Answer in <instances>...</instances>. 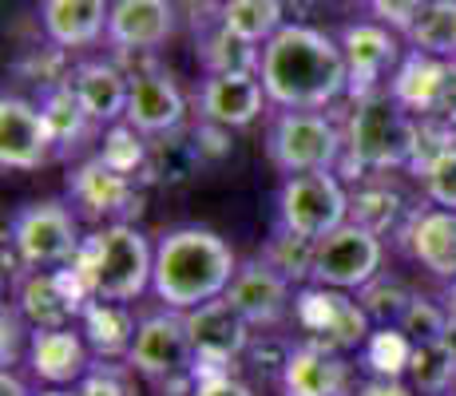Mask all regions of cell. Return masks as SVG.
<instances>
[{
  "mask_svg": "<svg viewBox=\"0 0 456 396\" xmlns=\"http://www.w3.org/2000/svg\"><path fill=\"white\" fill-rule=\"evenodd\" d=\"M218 20L234 36L250 44H266L286 28V4L282 0H223L218 4Z\"/></svg>",
  "mask_w": 456,
  "mask_h": 396,
  "instance_id": "cell-29",
  "label": "cell"
},
{
  "mask_svg": "<svg viewBox=\"0 0 456 396\" xmlns=\"http://www.w3.org/2000/svg\"><path fill=\"white\" fill-rule=\"evenodd\" d=\"M405 40L425 56L456 60V0H428Z\"/></svg>",
  "mask_w": 456,
  "mask_h": 396,
  "instance_id": "cell-30",
  "label": "cell"
},
{
  "mask_svg": "<svg viewBox=\"0 0 456 396\" xmlns=\"http://www.w3.org/2000/svg\"><path fill=\"white\" fill-rule=\"evenodd\" d=\"M314 250H318V242H314V238H302L294 230L274 226V238L262 246L258 258L270 262V266H274L286 281H294V286H310V281H314Z\"/></svg>",
  "mask_w": 456,
  "mask_h": 396,
  "instance_id": "cell-32",
  "label": "cell"
},
{
  "mask_svg": "<svg viewBox=\"0 0 456 396\" xmlns=\"http://www.w3.org/2000/svg\"><path fill=\"white\" fill-rule=\"evenodd\" d=\"M341 139H346V151H341L338 174L365 182L373 174L405 171L413 155L417 119L389 92H377L354 103V111L341 123Z\"/></svg>",
  "mask_w": 456,
  "mask_h": 396,
  "instance_id": "cell-3",
  "label": "cell"
},
{
  "mask_svg": "<svg viewBox=\"0 0 456 396\" xmlns=\"http://www.w3.org/2000/svg\"><path fill=\"white\" fill-rule=\"evenodd\" d=\"M87 302H92V294L72 266L28 270V274L16 278L12 305L32 329H68V325L80 321Z\"/></svg>",
  "mask_w": 456,
  "mask_h": 396,
  "instance_id": "cell-13",
  "label": "cell"
},
{
  "mask_svg": "<svg viewBox=\"0 0 456 396\" xmlns=\"http://www.w3.org/2000/svg\"><path fill=\"white\" fill-rule=\"evenodd\" d=\"M428 0H365V8H370V16L377 24H385V28H393L397 36H409V28L417 24L420 8H425Z\"/></svg>",
  "mask_w": 456,
  "mask_h": 396,
  "instance_id": "cell-42",
  "label": "cell"
},
{
  "mask_svg": "<svg viewBox=\"0 0 456 396\" xmlns=\"http://www.w3.org/2000/svg\"><path fill=\"white\" fill-rule=\"evenodd\" d=\"M135 131H143L147 139L171 135L183 127L187 119V95L175 84L163 68L143 76H131V95H127V116H124Z\"/></svg>",
  "mask_w": 456,
  "mask_h": 396,
  "instance_id": "cell-20",
  "label": "cell"
},
{
  "mask_svg": "<svg viewBox=\"0 0 456 396\" xmlns=\"http://www.w3.org/2000/svg\"><path fill=\"white\" fill-rule=\"evenodd\" d=\"M143 179L111 171L100 155H92L68 174V206L76 210V218H87V222L100 226L131 222L143 210Z\"/></svg>",
  "mask_w": 456,
  "mask_h": 396,
  "instance_id": "cell-10",
  "label": "cell"
},
{
  "mask_svg": "<svg viewBox=\"0 0 456 396\" xmlns=\"http://www.w3.org/2000/svg\"><path fill=\"white\" fill-rule=\"evenodd\" d=\"M195 56H199V64H203L207 76L258 72V64H262V44H250V40L234 36V32L215 16V24L199 32Z\"/></svg>",
  "mask_w": 456,
  "mask_h": 396,
  "instance_id": "cell-27",
  "label": "cell"
},
{
  "mask_svg": "<svg viewBox=\"0 0 456 396\" xmlns=\"http://www.w3.org/2000/svg\"><path fill=\"white\" fill-rule=\"evenodd\" d=\"M278 392L282 396H354L357 392L354 368H349V360L341 353L297 341L282 376H278Z\"/></svg>",
  "mask_w": 456,
  "mask_h": 396,
  "instance_id": "cell-21",
  "label": "cell"
},
{
  "mask_svg": "<svg viewBox=\"0 0 456 396\" xmlns=\"http://www.w3.org/2000/svg\"><path fill=\"white\" fill-rule=\"evenodd\" d=\"M76 100L92 116L95 127H116L127 116V95H131V76L111 60H84L68 72Z\"/></svg>",
  "mask_w": 456,
  "mask_h": 396,
  "instance_id": "cell-23",
  "label": "cell"
},
{
  "mask_svg": "<svg viewBox=\"0 0 456 396\" xmlns=\"http://www.w3.org/2000/svg\"><path fill=\"white\" fill-rule=\"evenodd\" d=\"M24 317H20V310L16 305H4L0 310V365L4 368H16L20 365V357H28V349H20V337H24Z\"/></svg>",
  "mask_w": 456,
  "mask_h": 396,
  "instance_id": "cell-44",
  "label": "cell"
},
{
  "mask_svg": "<svg viewBox=\"0 0 456 396\" xmlns=\"http://www.w3.org/2000/svg\"><path fill=\"white\" fill-rule=\"evenodd\" d=\"M413 289L405 286L401 278H393V274H377L365 289H357V302H362V310L370 313V321L373 325H397L401 321V313L409 310V302H413Z\"/></svg>",
  "mask_w": 456,
  "mask_h": 396,
  "instance_id": "cell-36",
  "label": "cell"
},
{
  "mask_svg": "<svg viewBox=\"0 0 456 396\" xmlns=\"http://www.w3.org/2000/svg\"><path fill=\"white\" fill-rule=\"evenodd\" d=\"M226 302L247 317L254 329H278L286 313L294 310V281H286L270 262L250 258L239 262V274L226 289Z\"/></svg>",
  "mask_w": 456,
  "mask_h": 396,
  "instance_id": "cell-17",
  "label": "cell"
},
{
  "mask_svg": "<svg viewBox=\"0 0 456 396\" xmlns=\"http://www.w3.org/2000/svg\"><path fill=\"white\" fill-rule=\"evenodd\" d=\"M92 357L95 353L87 349L84 333L76 325H68V329H32L24 365L48 389H72V384H80L92 373L95 365Z\"/></svg>",
  "mask_w": 456,
  "mask_h": 396,
  "instance_id": "cell-18",
  "label": "cell"
},
{
  "mask_svg": "<svg viewBox=\"0 0 456 396\" xmlns=\"http://www.w3.org/2000/svg\"><path fill=\"white\" fill-rule=\"evenodd\" d=\"M8 242L24 270H60L72 266V258L84 246V234L80 218L68 202L44 198L16 210L8 222Z\"/></svg>",
  "mask_w": 456,
  "mask_h": 396,
  "instance_id": "cell-6",
  "label": "cell"
},
{
  "mask_svg": "<svg viewBox=\"0 0 456 396\" xmlns=\"http://www.w3.org/2000/svg\"><path fill=\"white\" fill-rule=\"evenodd\" d=\"M294 353V345L290 341H282V337H274V333H254V341H250V349H247V357H250V365L258 368V373H274V381L282 376V368H286V360H290Z\"/></svg>",
  "mask_w": 456,
  "mask_h": 396,
  "instance_id": "cell-43",
  "label": "cell"
},
{
  "mask_svg": "<svg viewBox=\"0 0 456 396\" xmlns=\"http://www.w3.org/2000/svg\"><path fill=\"white\" fill-rule=\"evenodd\" d=\"M258 79L270 108L282 111H326L349 92L341 44L310 24H286L262 44Z\"/></svg>",
  "mask_w": 456,
  "mask_h": 396,
  "instance_id": "cell-1",
  "label": "cell"
},
{
  "mask_svg": "<svg viewBox=\"0 0 456 396\" xmlns=\"http://www.w3.org/2000/svg\"><path fill=\"white\" fill-rule=\"evenodd\" d=\"M452 396H456V389H452Z\"/></svg>",
  "mask_w": 456,
  "mask_h": 396,
  "instance_id": "cell-50",
  "label": "cell"
},
{
  "mask_svg": "<svg viewBox=\"0 0 456 396\" xmlns=\"http://www.w3.org/2000/svg\"><path fill=\"white\" fill-rule=\"evenodd\" d=\"M401 238H405L409 258L420 262L433 278L456 281V210L444 206L409 210V222Z\"/></svg>",
  "mask_w": 456,
  "mask_h": 396,
  "instance_id": "cell-22",
  "label": "cell"
},
{
  "mask_svg": "<svg viewBox=\"0 0 456 396\" xmlns=\"http://www.w3.org/2000/svg\"><path fill=\"white\" fill-rule=\"evenodd\" d=\"M409 357H413V341L397 325H377L362 349V360L373 368V376H405Z\"/></svg>",
  "mask_w": 456,
  "mask_h": 396,
  "instance_id": "cell-37",
  "label": "cell"
},
{
  "mask_svg": "<svg viewBox=\"0 0 456 396\" xmlns=\"http://www.w3.org/2000/svg\"><path fill=\"white\" fill-rule=\"evenodd\" d=\"M175 8L171 0H111L108 44L119 52H155L171 40Z\"/></svg>",
  "mask_w": 456,
  "mask_h": 396,
  "instance_id": "cell-24",
  "label": "cell"
},
{
  "mask_svg": "<svg viewBox=\"0 0 456 396\" xmlns=\"http://www.w3.org/2000/svg\"><path fill=\"white\" fill-rule=\"evenodd\" d=\"M234 274H239V258L207 226H175L155 242V274L151 294L163 310L191 313L207 302L226 297Z\"/></svg>",
  "mask_w": 456,
  "mask_h": 396,
  "instance_id": "cell-2",
  "label": "cell"
},
{
  "mask_svg": "<svg viewBox=\"0 0 456 396\" xmlns=\"http://www.w3.org/2000/svg\"><path fill=\"white\" fill-rule=\"evenodd\" d=\"M103 163L119 174H135L143 179V166H147V155H151V139L143 131H135L131 123H116V127H103V139H100V151ZM147 182V179H143Z\"/></svg>",
  "mask_w": 456,
  "mask_h": 396,
  "instance_id": "cell-34",
  "label": "cell"
},
{
  "mask_svg": "<svg viewBox=\"0 0 456 396\" xmlns=\"http://www.w3.org/2000/svg\"><path fill=\"white\" fill-rule=\"evenodd\" d=\"M401 210H405L401 195L381 179L357 182V190L349 195V222L365 226V230H373L381 238H385V230H393V222H397Z\"/></svg>",
  "mask_w": 456,
  "mask_h": 396,
  "instance_id": "cell-31",
  "label": "cell"
},
{
  "mask_svg": "<svg viewBox=\"0 0 456 396\" xmlns=\"http://www.w3.org/2000/svg\"><path fill=\"white\" fill-rule=\"evenodd\" d=\"M346 139L341 123L326 111H282L266 123V158L278 174H310V171H338Z\"/></svg>",
  "mask_w": 456,
  "mask_h": 396,
  "instance_id": "cell-5",
  "label": "cell"
},
{
  "mask_svg": "<svg viewBox=\"0 0 456 396\" xmlns=\"http://www.w3.org/2000/svg\"><path fill=\"white\" fill-rule=\"evenodd\" d=\"M111 0H40V24L52 48H92L108 40Z\"/></svg>",
  "mask_w": 456,
  "mask_h": 396,
  "instance_id": "cell-25",
  "label": "cell"
},
{
  "mask_svg": "<svg viewBox=\"0 0 456 396\" xmlns=\"http://www.w3.org/2000/svg\"><path fill=\"white\" fill-rule=\"evenodd\" d=\"M420 187H425V198L433 202V206L456 210V147L428 166V174L420 179Z\"/></svg>",
  "mask_w": 456,
  "mask_h": 396,
  "instance_id": "cell-41",
  "label": "cell"
},
{
  "mask_svg": "<svg viewBox=\"0 0 456 396\" xmlns=\"http://www.w3.org/2000/svg\"><path fill=\"white\" fill-rule=\"evenodd\" d=\"M175 135H179V131L151 139V155H147V166H143L147 182H183L191 174V166L203 158V147L199 143H179Z\"/></svg>",
  "mask_w": 456,
  "mask_h": 396,
  "instance_id": "cell-35",
  "label": "cell"
},
{
  "mask_svg": "<svg viewBox=\"0 0 456 396\" xmlns=\"http://www.w3.org/2000/svg\"><path fill=\"white\" fill-rule=\"evenodd\" d=\"M40 111L44 119H48L52 127V139H56V155H68L76 151L80 143H87V135H92V116L84 111V103L76 100L72 84H52L40 92Z\"/></svg>",
  "mask_w": 456,
  "mask_h": 396,
  "instance_id": "cell-28",
  "label": "cell"
},
{
  "mask_svg": "<svg viewBox=\"0 0 456 396\" xmlns=\"http://www.w3.org/2000/svg\"><path fill=\"white\" fill-rule=\"evenodd\" d=\"M444 325H449V310H444L441 302H433V297H413L409 302V310L401 313L397 329L405 333L413 345H428V341H441Z\"/></svg>",
  "mask_w": 456,
  "mask_h": 396,
  "instance_id": "cell-38",
  "label": "cell"
},
{
  "mask_svg": "<svg viewBox=\"0 0 456 396\" xmlns=\"http://www.w3.org/2000/svg\"><path fill=\"white\" fill-rule=\"evenodd\" d=\"M389 95L413 119L456 127V60H436L409 48L389 79Z\"/></svg>",
  "mask_w": 456,
  "mask_h": 396,
  "instance_id": "cell-9",
  "label": "cell"
},
{
  "mask_svg": "<svg viewBox=\"0 0 456 396\" xmlns=\"http://www.w3.org/2000/svg\"><path fill=\"white\" fill-rule=\"evenodd\" d=\"M56 155V139L40 103L4 95L0 100V166L4 171H37Z\"/></svg>",
  "mask_w": 456,
  "mask_h": 396,
  "instance_id": "cell-16",
  "label": "cell"
},
{
  "mask_svg": "<svg viewBox=\"0 0 456 396\" xmlns=\"http://www.w3.org/2000/svg\"><path fill=\"white\" fill-rule=\"evenodd\" d=\"M341 56H346V72H349V100H365V95L389 92V79L401 64V44L397 32L385 28L377 20H354L341 28Z\"/></svg>",
  "mask_w": 456,
  "mask_h": 396,
  "instance_id": "cell-14",
  "label": "cell"
},
{
  "mask_svg": "<svg viewBox=\"0 0 456 396\" xmlns=\"http://www.w3.org/2000/svg\"><path fill=\"white\" fill-rule=\"evenodd\" d=\"M76 329L84 333L87 349H92V353L100 357V360H127L139 321L131 317L127 305H119V302H100V297H92V302L84 305V313H80V321H76Z\"/></svg>",
  "mask_w": 456,
  "mask_h": 396,
  "instance_id": "cell-26",
  "label": "cell"
},
{
  "mask_svg": "<svg viewBox=\"0 0 456 396\" xmlns=\"http://www.w3.org/2000/svg\"><path fill=\"white\" fill-rule=\"evenodd\" d=\"M131 376H135V368H131L127 360L124 365H119V360H95L92 373L76 384V392L80 396H135Z\"/></svg>",
  "mask_w": 456,
  "mask_h": 396,
  "instance_id": "cell-40",
  "label": "cell"
},
{
  "mask_svg": "<svg viewBox=\"0 0 456 396\" xmlns=\"http://www.w3.org/2000/svg\"><path fill=\"white\" fill-rule=\"evenodd\" d=\"M37 396H80V392H76V389L72 392H68V389H48V392H37Z\"/></svg>",
  "mask_w": 456,
  "mask_h": 396,
  "instance_id": "cell-49",
  "label": "cell"
},
{
  "mask_svg": "<svg viewBox=\"0 0 456 396\" xmlns=\"http://www.w3.org/2000/svg\"><path fill=\"white\" fill-rule=\"evenodd\" d=\"M354 396H417L413 384H405L401 376H370L357 384Z\"/></svg>",
  "mask_w": 456,
  "mask_h": 396,
  "instance_id": "cell-46",
  "label": "cell"
},
{
  "mask_svg": "<svg viewBox=\"0 0 456 396\" xmlns=\"http://www.w3.org/2000/svg\"><path fill=\"white\" fill-rule=\"evenodd\" d=\"M441 302H444V310H449V313L456 317V281H449V289H444Z\"/></svg>",
  "mask_w": 456,
  "mask_h": 396,
  "instance_id": "cell-48",
  "label": "cell"
},
{
  "mask_svg": "<svg viewBox=\"0 0 456 396\" xmlns=\"http://www.w3.org/2000/svg\"><path fill=\"white\" fill-rule=\"evenodd\" d=\"M409 384L420 396H444L456 389V360L452 353L441 345V341H428V345H413V357H409L405 368Z\"/></svg>",
  "mask_w": 456,
  "mask_h": 396,
  "instance_id": "cell-33",
  "label": "cell"
},
{
  "mask_svg": "<svg viewBox=\"0 0 456 396\" xmlns=\"http://www.w3.org/2000/svg\"><path fill=\"white\" fill-rule=\"evenodd\" d=\"M183 317H187L191 349H195V376L226 373L231 360L247 357V349L254 341V325L226 297L199 305V310H191Z\"/></svg>",
  "mask_w": 456,
  "mask_h": 396,
  "instance_id": "cell-15",
  "label": "cell"
},
{
  "mask_svg": "<svg viewBox=\"0 0 456 396\" xmlns=\"http://www.w3.org/2000/svg\"><path fill=\"white\" fill-rule=\"evenodd\" d=\"M349 222V190L338 171L286 174L278 187V226L302 238H326Z\"/></svg>",
  "mask_w": 456,
  "mask_h": 396,
  "instance_id": "cell-8",
  "label": "cell"
},
{
  "mask_svg": "<svg viewBox=\"0 0 456 396\" xmlns=\"http://www.w3.org/2000/svg\"><path fill=\"white\" fill-rule=\"evenodd\" d=\"M456 147V127H441V123H425L417 119V139H413V155H409V174H417V179H425L428 166L436 163V158H444Z\"/></svg>",
  "mask_w": 456,
  "mask_h": 396,
  "instance_id": "cell-39",
  "label": "cell"
},
{
  "mask_svg": "<svg viewBox=\"0 0 456 396\" xmlns=\"http://www.w3.org/2000/svg\"><path fill=\"white\" fill-rule=\"evenodd\" d=\"M381 266H385V238L357 222H346L333 234L318 238V250H314V286L354 294V289L370 286L381 274Z\"/></svg>",
  "mask_w": 456,
  "mask_h": 396,
  "instance_id": "cell-11",
  "label": "cell"
},
{
  "mask_svg": "<svg viewBox=\"0 0 456 396\" xmlns=\"http://www.w3.org/2000/svg\"><path fill=\"white\" fill-rule=\"evenodd\" d=\"M72 270L84 278L92 297L131 305L151 289L155 246L147 242V234L135 222H108L100 230L84 234Z\"/></svg>",
  "mask_w": 456,
  "mask_h": 396,
  "instance_id": "cell-4",
  "label": "cell"
},
{
  "mask_svg": "<svg viewBox=\"0 0 456 396\" xmlns=\"http://www.w3.org/2000/svg\"><path fill=\"white\" fill-rule=\"evenodd\" d=\"M266 87L258 72H231V76H207L199 87V116L210 127L239 131L250 127L266 111Z\"/></svg>",
  "mask_w": 456,
  "mask_h": 396,
  "instance_id": "cell-19",
  "label": "cell"
},
{
  "mask_svg": "<svg viewBox=\"0 0 456 396\" xmlns=\"http://www.w3.org/2000/svg\"><path fill=\"white\" fill-rule=\"evenodd\" d=\"M191 396H254V389L231 373H210V376H195V392Z\"/></svg>",
  "mask_w": 456,
  "mask_h": 396,
  "instance_id": "cell-45",
  "label": "cell"
},
{
  "mask_svg": "<svg viewBox=\"0 0 456 396\" xmlns=\"http://www.w3.org/2000/svg\"><path fill=\"white\" fill-rule=\"evenodd\" d=\"M441 345L452 353V360H456V317L449 313V325H444V333H441Z\"/></svg>",
  "mask_w": 456,
  "mask_h": 396,
  "instance_id": "cell-47",
  "label": "cell"
},
{
  "mask_svg": "<svg viewBox=\"0 0 456 396\" xmlns=\"http://www.w3.org/2000/svg\"><path fill=\"white\" fill-rule=\"evenodd\" d=\"M127 365L155 384H171V381H183V376H195V349H191L187 317L175 310L139 317Z\"/></svg>",
  "mask_w": 456,
  "mask_h": 396,
  "instance_id": "cell-12",
  "label": "cell"
},
{
  "mask_svg": "<svg viewBox=\"0 0 456 396\" xmlns=\"http://www.w3.org/2000/svg\"><path fill=\"white\" fill-rule=\"evenodd\" d=\"M294 321L302 329L305 345L330 349V353H354L365 349L373 333L370 313L362 310L357 297H349L346 289H330V286H302L294 294Z\"/></svg>",
  "mask_w": 456,
  "mask_h": 396,
  "instance_id": "cell-7",
  "label": "cell"
}]
</instances>
